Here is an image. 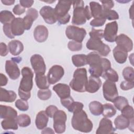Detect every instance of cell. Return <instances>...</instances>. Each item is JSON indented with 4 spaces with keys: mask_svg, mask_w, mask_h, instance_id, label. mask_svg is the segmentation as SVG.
Returning <instances> with one entry per match:
<instances>
[{
    "mask_svg": "<svg viewBox=\"0 0 134 134\" xmlns=\"http://www.w3.org/2000/svg\"><path fill=\"white\" fill-rule=\"evenodd\" d=\"M87 63L90 65L88 71L91 76L99 77L111 68L109 60L101 58L96 52H91L87 55Z\"/></svg>",
    "mask_w": 134,
    "mask_h": 134,
    "instance_id": "cell-1",
    "label": "cell"
},
{
    "mask_svg": "<svg viewBox=\"0 0 134 134\" xmlns=\"http://www.w3.org/2000/svg\"><path fill=\"white\" fill-rule=\"evenodd\" d=\"M73 13L72 23L74 25H82L90 20L91 16L90 9L88 6L84 7V3L83 1H75L72 2Z\"/></svg>",
    "mask_w": 134,
    "mask_h": 134,
    "instance_id": "cell-2",
    "label": "cell"
},
{
    "mask_svg": "<svg viewBox=\"0 0 134 134\" xmlns=\"http://www.w3.org/2000/svg\"><path fill=\"white\" fill-rule=\"evenodd\" d=\"M71 125L75 130L85 133L91 132L93 127L92 122L83 109L73 113Z\"/></svg>",
    "mask_w": 134,
    "mask_h": 134,
    "instance_id": "cell-3",
    "label": "cell"
},
{
    "mask_svg": "<svg viewBox=\"0 0 134 134\" xmlns=\"http://www.w3.org/2000/svg\"><path fill=\"white\" fill-rule=\"evenodd\" d=\"M87 81L86 69L84 68H77L75 70L73 79L70 82L69 85L73 90L82 93L86 91Z\"/></svg>",
    "mask_w": 134,
    "mask_h": 134,
    "instance_id": "cell-4",
    "label": "cell"
},
{
    "mask_svg": "<svg viewBox=\"0 0 134 134\" xmlns=\"http://www.w3.org/2000/svg\"><path fill=\"white\" fill-rule=\"evenodd\" d=\"M86 46L89 50L97 51L100 56L106 57L110 52L109 47L99 39L90 38L86 42Z\"/></svg>",
    "mask_w": 134,
    "mask_h": 134,
    "instance_id": "cell-5",
    "label": "cell"
},
{
    "mask_svg": "<svg viewBox=\"0 0 134 134\" xmlns=\"http://www.w3.org/2000/svg\"><path fill=\"white\" fill-rule=\"evenodd\" d=\"M21 73L22 79L18 88L25 92H30L33 86L34 73L31 69L28 66L24 67L21 69Z\"/></svg>",
    "mask_w": 134,
    "mask_h": 134,
    "instance_id": "cell-6",
    "label": "cell"
},
{
    "mask_svg": "<svg viewBox=\"0 0 134 134\" xmlns=\"http://www.w3.org/2000/svg\"><path fill=\"white\" fill-rule=\"evenodd\" d=\"M65 35L69 39L82 42L86 35V31L83 28L70 25L66 28Z\"/></svg>",
    "mask_w": 134,
    "mask_h": 134,
    "instance_id": "cell-7",
    "label": "cell"
},
{
    "mask_svg": "<svg viewBox=\"0 0 134 134\" xmlns=\"http://www.w3.org/2000/svg\"><path fill=\"white\" fill-rule=\"evenodd\" d=\"M53 128L57 133H63L66 128L65 122L67 116L65 112L62 110H58L53 116Z\"/></svg>",
    "mask_w": 134,
    "mask_h": 134,
    "instance_id": "cell-8",
    "label": "cell"
},
{
    "mask_svg": "<svg viewBox=\"0 0 134 134\" xmlns=\"http://www.w3.org/2000/svg\"><path fill=\"white\" fill-rule=\"evenodd\" d=\"M103 93L106 100L113 103L118 95V90L115 82L106 80L103 85Z\"/></svg>",
    "mask_w": 134,
    "mask_h": 134,
    "instance_id": "cell-9",
    "label": "cell"
},
{
    "mask_svg": "<svg viewBox=\"0 0 134 134\" xmlns=\"http://www.w3.org/2000/svg\"><path fill=\"white\" fill-rule=\"evenodd\" d=\"M30 62L36 75L44 74L46 65L43 57L39 54H35L30 58Z\"/></svg>",
    "mask_w": 134,
    "mask_h": 134,
    "instance_id": "cell-10",
    "label": "cell"
},
{
    "mask_svg": "<svg viewBox=\"0 0 134 134\" xmlns=\"http://www.w3.org/2000/svg\"><path fill=\"white\" fill-rule=\"evenodd\" d=\"M64 70L63 68L59 65H53L49 70L47 79L49 84H54L59 82L63 76Z\"/></svg>",
    "mask_w": 134,
    "mask_h": 134,
    "instance_id": "cell-11",
    "label": "cell"
},
{
    "mask_svg": "<svg viewBox=\"0 0 134 134\" xmlns=\"http://www.w3.org/2000/svg\"><path fill=\"white\" fill-rule=\"evenodd\" d=\"M118 32V24L116 21L107 23L103 32L105 40L109 42L115 41Z\"/></svg>",
    "mask_w": 134,
    "mask_h": 134,
    "instance_id": "cell-12",
    "label": "cell"
},
{
    "mask_svg": "<svg viewBox=\"0 0 134 134\" xmlns=\"http://www.w3.org/2000/svg\"><path fill=\"white\" fill-rule=\"evenodd\" d=\"M72 4V1H59L55 7L54 12L57 17V20L63 18L68 16L69 14L68 12L70 9L71 6Z\"/></svg>",
    "mask_w": 134,
    "mask_h": 134,
    "instance_id": "cell-13",
    "label": "cell"
},
{
    "mask_svg": "<svg viewBox=\"0 0 134 134\" xmlns=\"http://www.w3.org/2000/svg\"><path fill=\"white\" fill-rule=\"evenodd\" d=\"M117 46L128 52L133 49L132 40L127 35L121 34L116 37L115 40Z\"/></svg>",
    "mask_w": 134,
    "mask_h": 134,
    "instance_id": "cell-14",
    "label": "cell"
},
{
    "mask_svg": "<svg viewBox=\"0 0 134 134\" xmlns=\"http://www.w3.org/2000/svg\"><path fill=\"white\" fill-rule=\"evenodd\" d=\"M39 13L44 21L48 24H53L57 21L54 9L50 6L42 7L40 9Z\"/></svg>",
    "mask_w": 134,
    "mask_h": 134,
    "instance_id": "cell-15",
    "label": "cell"
},
{
    "mask_svg": "<svg viewBox=\"0 0 134 134\" xmlns=\"http://www.w3.org/2000/svg\"><path fill=\"white\" fill-rule=\"evenodd\" d=\"M115 128L113 126L112 121L107 118H102L99 124V126L96 131L97 134H110L115 132Z\"/></svg>",
    "mask_w": 134,
    "mask_h": 134,
    "instance_id": "cell-16",
    "label": "cell"
},
{
    "mask_svg": "<svg viewBox=\"0 0 134 134\" xmlns=\"http://www.w3.org/2000/svg\"><path fill=\"white\" fill-rule=\"evenodd\" d=\"M5 71L9 78L13 80L18 79L20 75V71L18 65L12 60L6 61Z\"/></svg>",
    "mask_w": 134,
    "mask_h": 134,
    "instance_id": "cell-17",
    "label": "cell"
},
{
    "mask_svg": "<svg viewBox=\"0 0 134 134\" xmlns=\"http://www.w3.org/2000/svg\"><path fill=\"white\" fill-rule=\"evenodd\" d=\"M38 17V11L34 8H29L26 12V16L23 18V21L25 29L26 30H29L34 21Z\"/></svg>",
    "mask_w": 134,
    "mask_h": 134,
    "instance_id": "cell-18",
    "label": "cell"
},
{
    "mask_svg": "<svg viewBox=\"0 0 134 134\" xmlns=\"http://www.w3.org/2000/svg\"><path fill=\"white\" fill-rule=\"evenodd\" d=\"M48 30L46 27L43 25L37 26L34 30V36L35 39L38 42H43L48 38Z\"/></svg>",
    "mask_w": 134,
    "mask_h": 134,
    "instance_id": "cell-19",
    "label": "cell"
},
{
    "mask_svg": "<svg viewBox=\"0 0 134 134\" xmlns=\"http://www.w3.org/2000/svg\"><path fill=\"white\" fill-rule=\"evenodd\" d=\"M53 90L60 99H64L71 96V90L69 85L64 83H58L53 86Z\"/></svg>",
    "mask_w": 134,
    "mask_h": 134,
    "instance_id": "cell-20",
    "label": "cell"
},
{
    "mask_svg": "<svg viewBox=\"0 0 134 134\" xmlns=\"http://www.w3.org/2000/svg\"><path fill=\"white\" fill-rule=\"evenodd\" d=\"M12 34L14 36H20L23 35L25 30L23 18L17 17L15 18L10 23Z\"/></svg>",
    "mask_w": 134,
    "mask_h": 134,
    "instance_id": "cell-21",
    "label": "cell"
},
{
    "mask_svg": "<svg viewBox=\"0 0 134 134\" xmlns=\"http://www.w3.org/2000/svg\"><path fill=\"white\" fill-rule=\"evenodd\" d=\"M102 86V81L99 77L90 76L86 86V91L90 93H94L98 91Z\"/></svg>",
    "mask_w": 134,
    "mask_h": 134,
    "instance_id": "cell-22",
    "label": "cell"
},
{
    "mask_svg": "<svg viewBox=\"0 0 134 134\" xmlns=\"http://www.w3.org/2000/svg\"><path fill=\"white\" fill-rule=\"evenodd\" d=\"M0 117L2 119L17 118V111L10 106L1 105Z\"/></svg>",
    "mask_w": 134,
    "mask_h": 134,
    "instance_id": "cell-23",
    "label": "cell"
},
{
    "mask_svg": "<svg viewBox=\"0 0 134 134\" xmlns=\"http://www.w3.org/2000/svg\"><path fill=\"white\" fill-rule=\"evenodd\" d=\"M49 120V116L45 111H40L36 115L35 124L36 127L40 130H42L45 128Z\"/></svg>",
    "mask_w": 134,
    "mask_h": 134,
    "instance_id": "cell-24",
    "label": "cell"
},
{
    "mask_svg": "<svg viewBox=\"0 0 134 134\" xmlns=\"http://www.w3.org/2000/svg\"><path fill=\"white\" fill-rule=\"evenodd\" d=\"M17 97L16 93L13 91L6 90L2 87L0 88V101L12 103L15 100Z\"/></svg>",
    "mask_w": 134,
    "mask_h": 134,
    "instance_id": "cell-25",
    "label": "cell"
},
{
    "mask_svg": "<svg viewBox=\"0 0 134 134\" xmlns=\"http://www.w3.org/2000/svg\"><path fill=\"white\" fill-rule=\"evenodd\" d=\"M9 51L13 55H18L24 50L23 43L18 40L10 41L8 44Z\"/></svg>",
    "mask_w": 134,
    "mask_h": 134,
    "instance_id": "cell-26",
    "label": "cell"
},
{
    "mask_svg": "<svg viewBox=\"0 0 134 134\" xmlns=\"http://www.w3.org/2000/svg\"><path fill=\"white\" fill-rule=\"evenodd\" d=\"M113 53L116 61L119 63H124L128 57V52L116 46L113 50Z\"/></svg>",
    "mask_w": 134,
    "mask_h": 134,
    "instance_id": "cell-27",
    "label": "cell"
},
{
    "mask_svg": "<svg viewBox=\"0 0 134 134\" xmlns=\"http://www.w3.org/2000/svg\"><path fill=\"white\" fill-rule=\"evenodd\" d=\"M90 9L92 17L94 18L103 17V8L100 4L96 2H91L90 3Z\"/></svg>",
    "mask_w": 134,
    "mask_h": 134,
    "instance_id": "cell-28",
    "label": "cell"
},
{
    "mask_svg": "<svg viewBox=\"0 0 134 134\" xmlns=\"http://www.w3.org/2000/svg\"><path fill=\"white\" fill-rule=\"evenodd\" d=\"M131 120H129L122 115H120L115 119L114 123L116 129L119 130H123L128 128Z\"/></svg>",
    "mask_w": 134,
    "mask_h": 134,
    "instance_id": "cell-29",
    "label": "cell"
},
{
    "mask_svg": "<svg viewBox=\"0 0 134 134\" xmlns=\"http://www.w3.org/2000/svg\"><path fill=\"white\" fill-rule=\"evenodd\" d=\"M16 118H6L1 122V126L3 129L17 130L18 128Z\"/></svg>",
    "mask_w": 134,
    "mask_h": 134,
    "instance_id": "cell-30",
    "label": "cell"
},
{
    "mask_svg": "<svg viewBox=\"0 0 134 134\" xmlns=\"http://www.w3.org/2000/svg\"><path fill=\"white\" fill-rule=\"evenodd\" d=\"M72 61L76 67H82L87 64L86 55L84 54L73 55L72 57Z\"/></svg>",
    "mask_w": 134,
    "mask_h": 134,
    "instance_id": "cell-31",
    "label": "cell"
},
{
    "mask_svg": "<svg viewBox=\"0 0 134 134\" xmlns=\"http://www.w3.org/2000/svg\"><path fill=\"white\" fill-rule=\"evenodd\" d=\"M89 109L92 114L94 116H99L102 114L103 105L98 101H92L89 104Z\"/></svg>",
    "mask_w": 134,
    "mask_h": 134,
    "instance_id": "cell-32",
    "label": "cell"
},
{
    "mask_svg": "<svg viewBox=\"0 0 134 134\" xmlns=\"http://www.w3.org/2000/svg\"><path fill=\"white\" fill-rule=\"evenodd\" d=\"M35 82L37 86L41 89H47L49 87V83H48L47 76L44 74L36 75Z\"/></svg>",
    "mask_w": 134,
    "mask_h": 134,
    "instance_id": "cell-33",
    "label": "cell"
},
{
    "mask_svg": "<svg viewBox=\"0 0 134 134\" xmlns=\"http://www.w3.org/2000/svg\"><path fill=\"white\" fill-rule=\"evenodd\" d=\"M15 18V16L10 11L4 10L0 13V21L4 25L10 24Z\"/></svg>",
    "mask_w": 134,
    "mask_h": 134,
    "instance_id": "cell-34",
    "label": "cell"
},
{
    "mask_svg": "<svg viewBox=\"0 0 134 134\" xmlns=\"http://www.w3.org/2000/svg\"><path fill=\"white\" fill-rule=\"evenodd\" d=\"M116 113V110L112 104L106 103L103 105V110L102 114L104 117L111 118L115 116Z\"/></svg>",
    "mask_w": 134,
    "mask_h": 134,
    "instance_id": "cell-35",
    "label": "cell"
},
{
    "mask_svg": "<svg viewBox=\"0 0 134 134\" xmlns=\"http://www.w3.org/2000/svg\"><path fill=\"white\" fill-rule=\"evenodd\" d=\"M103 79H106V80L110 81L113 82H117L118 81V74L116 71L111 69V68L107 70L102 76Z\"/></svg>",
    "mask_w": 134,
    "mask_h": 134,
    "instance_id": "cell-36",
    "label": "cell"
},
{
    "mask_svg": "<svg viewBox=\"0 0 134 134\" xmlns=\"http://www.w3.org/2000/svg\"><path fill=\"white\" fill-rule=\"evenodd\" d=\"M18 125L21 127H27L31 124V118L27 114H20L16 118Z\"/></svg>",
    "mask_w": 134,
    "mask_h": 134,
    "instance_id": "cell-37",
    "label": "cell"
},
{
    "mask_svg": "<svg viewBox=\"0 0 134 134\" xmlns=\"http://www.w3.org/2000/svg\"><path fill=\"white\" fill-rule=\"evenodd\" d=\"M113 103L115 107L120 111H121L127 105H129L127 99L121 96H118L114 100Z\"/></svg>",
    "mask_w": 134,
    "mask_h": 134,
    "instance_id": "cell-38",
    "label": "cell"
},
{
    "mask_svg": "<svg viewBox=\"0 0 134 134\" xmlns=\"http://www.w3.org/2000/svg\"><path fill=\"white\" fill-rule=\"evenodd\" d=\"M122 75L126 81L134 82V70L132 67H126L122 71Z\"/></svg>",
    "mask_w": 134,
    "mask_h": 134,
    "instance_id": "cell-39",
    "label": "cell"
},
{
    "mask_svg": "<svg viewBox=\"0 0 134 134\" xmlns=\"http://www.w3.org/2000/svg\"><path fill=\"white\" fill-rule=\"evenodd\" d=\"M102 16L106 19L109 20H117L119 19L118 14L115 10L112 9L103 10Z\"/></svg>",
    "mask_w": 134,
    "mask_h": 134,
    "instance_id": "cell-40",
    "label": "cell"
},
{
    "mask_svg": "<svg viewBox=\"0 0 134 134\" xmlns=\"http://www.w3.org/2000/svg\"><path fill=\"white\" fill-rule=\"evenodd\" d=\"M121 115L129 120L133 119V108L130 105H127L121 110Z\"/></svg>",
    "mask_w": 134,
    "mask_h": 134,
    "instance_id": "cell-41",
    "label": "cell"
},
{
    "mask_svg": "<svg viewBox=\"0 0 134 134\" xmlns=\"http://www.w3.org/2000/svg\"><path fill=\"white\" fill-rule=\"evenodd\" d=\"M52 95L51 91L49 89H42L38 91L37 96L38 97L43 100H46L49 99Z\"/></svg>",
    "mask_w": 134,
    "mask_h": 134,
    "instance_id": "cell-42",
    "label": "cell"
},
{
    "mask_svg": "<svg viewBox=\"0 0 134 134\" xmlns=\"http://www.w3.org/2000/svg\"><path fill=\"white\" fill-rule=\"evenodd\" d=\"M15 105L19 110L23 111H27L29 108V105L27 101L21 99H18L16 100Z\"/></svg>",
    "mask_w": 134,
    "mask_h": 134,
    "instance_id": "cell-43",
    "label": "cell"
},
{
    "mask_svg": "<svg viewBox=\"0 0 134 134\" xmlns=\"http://www.w3.org/2000/svg\"><path fill=\"white\" fill-rule=\"evenodd\" d=\"M68 47L72 51H80L82 49V43L71 40L68 42Z\"/></svg>",
    "mask_w": 134,
    "mask_h": 134,
    "instance_id": "cell-44",
    "label": "cell"
},
{
    "mask_svg": "<svg viewBox=\"0 0 134 134\" xmlns=\"http://www.w3.org/2000/svg\"><path fill=\"white\" fill-rule=\"evenodd\" d=\"M103 32L104 31L102 29H96L95 28H92V30L89 33L90 38L102 40V39L103 38Z\"/></svg>",
    "mask_w": 134,
    "mask_h": 134,
    "instance_id": "cell-45",
    "label": "cell"
},
{
    "mask_svg": "<svg viewBox=\"0 0 134 134\" xmlns=\"http://www.w3.org/2000/svg\"><path fill=\"white\" fill-rule=\"evenodd\" d=\"M106 19L103 17H100L98 18H96L93 19L90 22V25L92 27H100L104 25L106 22Z\"/></svg>",
    "mask_w": 134,
    "mask_h": 134,
    "instance_id": "cell-46",
    "label": "cell"
},
{
    "mask_svg": "<svg viewBox=\"0 0 134 134\" xmlns=\"http://www.w3.org/2000/svg\"><path fill=\"white\" fill-rule=\"evenodd\" d=\"M83 107L84 105L83 103L79 102H74L68 110L70 112L74 113L82 110Z\"/></svg>",
    "mask_w": 134,
    "mask_h": 134,
    "instance_id": "cell-47",
    "label": "cell"
},
{
    "mask_svg": "<svg viewBox=\"0 0 134 134\" xmlns=\"http://www.w3.org/2000/svg\"><path fill=\"white\" fill-rule=\"evenodd\" d=\"M3 32L5 35L10 39H13L15 38V36L13 35L11 29V25L10 24H6L3 25Z\"/></svg>",
    "mask_w": 134,
    "mask_h": 134,
    "instance_id": "cell-48",
    "label": "cell"
},
{
    "mask_svg": "<svg viewBox=\"0 0 134 134\" xmlns=\"http://www.w3.org/2000/svg\"><path fill=\"white\" fill-rule=\"evenodd\" d=\"M120 88L124 91H128L131 90L134 87V82H130L127 81H124L121 82L120 84Z\"/></svg>",
    "mask_w": 134,
    "mask_h": 134,
    "instance_id": "cell-49",
    "label": "cell"
},
{
    "mask_svg": "<svg viewBox=\"0 0 134 134\" xmlns=\"http://www.w3.org/2000/svg\"><path fill=\"white\" fill-rule=\"evenodd\" d=\"M74 102V99L71 96L64 99H61V103L62 105L68 109V110H69Z\"/></svg>",
    "mask_w": 134,
    "mask_h": 134,
    "instance_id": "cell-50",
    "label": "cell"
},
{
    "mask_svg": "<svg viewBox=\"0 0 134 134\" xmlns=\"http://www.w3.org/2000/svg\"><path fill=\"white\" fill-rule=\"evenodd\" d=\"M58 110V109L57 106L54 105H49L46 108L45 111L49 117L53 118V115Z\"/></svg>",
    "mask_w": 134,
    "mask_h": 134,
    "instance_id": "cell-51",
    "label": "cell"
},
{
    "mask_svg": "<svg viewBox=\"0 0 134 134\" xmlns=\"http://www.w3.org/2000/svg\"><path fill=\"white\" fill-rule=\"evenodd\" d=\"M102 4V8L103 10L111 9L114 6V3L113 1H100Z\"/></svg>",
    "mask_w": 134,
    "mask_h": 134,
    "instance_id": "cell-52",
    "label": "cell"
},
{
    "mask_svg": "<svg viewBox=\"0 0 134 134\" xmlns=\"http://www.w3.org/2000/svg\"><path fill=\"white\" fill-rule=\"evenodd\" d=\"M26 11L25 8L21 6L20 4L16 5L13 9V12L16 15H20L24 14Z\"/></svg>",
    "mask_w": 134,
    "mask_h": 134,
    "instance_id": "cell-53",
    "label": "cell"
},
{
    "mask_svg": "<svg viewBox=\"0 0 134 134\" xmlns=\"http://www.w3.org/2000/svg\"><path fill=\"white\" fill-rule=\"evenodd\" d=\"M18 95L21 99L27 100L31 96L30 92H25L18 88Z\"/></svg>",
    "mask_w": 134,
    "mask_h": 134,
    "instance_id": "cell-54",
    "label": "cell"
},
{
    "mask_svg": "<svg viewBox=\"0 0 134 134\" xmlns=\"http://www.w3.org/2000/svg\"><path fill=\"white\" fill-rule=\"evenodd\" d=\"M8 47L4 42H1L0 43V55L2 57L6 56L8 53Z\"/></svg>",
    "mask_w": 134,
    "mask_h": 134,
    "instance_id": "cell-55",
    "label": "cell"
},
{
    "mask_svg": "<svg viewBox=\"0 0 134 134\" xmlns=\"http://www.w3.org/2000/svg\"><path fill=\"white\" fill-rule=\"evenodd\" d=\"M20 5L24 8H29L34 4V1L31 0H20Z\"/></svg>",
    "mask_w": 134,
    "mask_h": 134,
    "instance_id": "cell-56",
    "label": "cell"
},
{
    "mask_svg": "<svg viewBox=\"0 0 134 134\" xmlns=\"http://www.w3.org/2000/svg\"><path fill=\"white\" fill-rule=\"evenodd\" d=\"M0 79H1V83L0 85L1 86H4L6 85L8 82V79L7 77L3 73L0 74Z\"/></svg>",
    "mask_w": 134,
    "mask_h": 134,
    "instance_id": "cell-57",
    "label": "cell"
},
{
    "mask_svg": "<svg viewBox=\"0 0 134 134\" xmlns=\"http://www.w3.org/2000/svg\"><path fill=\"white\" fill-rule=\"evenodd\" d=\"M1 2L3 4L7 6L12 5L14 4L15 3L14 0H2Z\"/></svg>",
    "mask_w": 134,
    "mask_h": 134,
    "instance_id": "cell-58",
    "label": "cell"
},
{
    "mask_svg": "<svg viewBox=\"0 0 134 134\" xmlns=\"http://www.w3.org/2000/svg\"><path fill=\"white\" fill-rule=\"evenodd\" d=\"M42 133H54V131L50 128H45L41 131Z\"/></svg>",
    "mask_w": 134,
    "mask_h": 134,
    "instance_id": "cell-59",
    "label": "cell"
},
{
    "mask_svg": "<svg viewBox=\"0 0 134 134\" xmlns=\"http://www.w3.org/2000/svg\"><path fill=\"white\" fill-rule=\"evenodd\" d=\"M133 3L132 4V5L131 6L130 9H129V17L130 18H131L132 20L133 19Z\"/></svg>",
    "mask_w": 134,
    "mask_h": 134,
    "instance_id": "cell-60",
    "label": "cell"
}]
</instances>
